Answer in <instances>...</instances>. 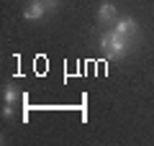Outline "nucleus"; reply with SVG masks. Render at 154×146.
<instances>
[{"instance_id": "nucleus-6", "label": "nucleus", "mask_w": 154, "mask_h": 146, "mask_svg": "<svg viewBox=\"0 0 154 146\" xmlns=\"http://www.w3.org/2000/svg\"><path fill=\"white\" fill-rule=\"evenodd\" d=\"M3 115H5V118H8V115H13V105H8V103H5V108H3Z\"/></svg>"}, {"instance_id": "nucleus-7", "label": "nucleus", "mask_w": 154, "mask_h": 146, "mask_svg": "<svg viewBox=\"0 0 154 146\" xmlns=\"http://www.w3.org/2000/svg\"><path fill=\"white\" fill-rule=\"evenodd\" d=\"M44 3H46V5H49V8H51V5H54V3H57V0H44Z\"/></svg>"}, {"instance_id": "nucleus-3", "label": "nucleus", "mask_w": 154, "mask_h": 146, "mask_svg": "<svg viewBox=\"0 0 154 146\" xmlns=\"http://www.w3.org/2000/svg\"><path fill=\"white\" fill-rule=\"evenodd\" d=\"M113 31L126 33V36H128V33H134V31H136V21H134V18H121V21L116 23V28H113Z\"/></svg>"}, {"instance_id": "nucleus-4", "label": "nucleus", "mask_w": 154, "mask_h": 146, "mask_svg": "<svg viewBox=\"0 0 154 146\" xmlns=\"http://www.w3.org/2000/svg\"><path fill=\"white\" fill-rule=\"evenodd\" d=\"M110 18H116V8L110 5V3L100 5V11H98V21H100V23H105V21H110Z\"/></svg>"}, {"instance_id": "nucleus-1", "label": "nucleus", "mask_w": 154, "mask_h": 146, "mask_svg": "<svg viewBox=\"0 0 154 146\" xmlns=\"http://www.w3.org/2000/svg\"><path fill=\"white\" fill-rule=\"evenodd\" d=\"M100 49L108 59H121V56L128 54V41H126V33H118V31H110L100 36Z\"/></svg>"}, {"instance_id": "nucleus-5", "label": "nucleus", "mask_w": 154, "mask_h": 146, "mask_svg": "<svg viewBox=\"0 0 154 146\" xmlns=\"http://www.w3.org/2000/svg\"><path fill=\"white\" fill-rule=\"evenodd\" d=\"M3 97H5V103H8V105H13V103H16V97H18V90H16L13 85H8L5 90H3Z\"/></svg>"}, {"instance_id": "nucleus-2", "label": "nucleus", "mask_w": 154, "mask_h": 146, "mask_svg": "<svg viewBox=\"0 0 154 146\" xmlns=\"http://www.w3.org/2000/svg\"><path fill=\"white\" fill-rule=\"evenodd\" d=\"M46 8H49V5H46L44 0H33L31 5H26V11H23V16H26L28 21H38V18H41V16L46 13Z\"/></svg>"}]
</instances>
